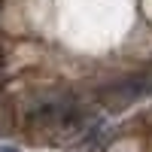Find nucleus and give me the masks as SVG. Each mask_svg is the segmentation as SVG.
Segmentation results:
<instances>
[{"instance_id": "f03ea898", "label": "nucleus", "mask_w": 152, "mask_h": 152, "mask_svg": "<svg viewBox=\"0 0 152 152\" xmlns=\"http://www.w3.org/2000/svg\"><path fill=\"white\" fill-rule=\"evenodd\" d=\"M9 131H12V110L0 107V134H9Z\"/></svg>"}, {"instance_id": "20e7f679", "label": "nucleus", "mask_w": 152, "mask_h": 152, "mask_svg": "<svg viewBox=\"0 0 152 152\" xmlns=\"http://www.w3.org/2000/svg\"><path fill=\"white\" fill-rule=\"evenodd\" d=\"M0 61H3V52H0Z\"/></svg>"}, {"instance_id": "7ed1b4c3", "label": "nucleus", "mask_w": 152, "mask_h": 152, "mask_svg": "<svg viewBox=\"0 0 152 152\" xmlns=\"http://www.w3.org/2000/svg\"><path fill=\"white\" fill-rule=\"evenodd\" d=\"M0 152H18L15 146H0Z\"/></svg>"}, {"instance_id": "f257e3e1", "label": "nucleus", "mask_w": 152, "mask_h": 152, "mask_svg": "<svg viewBox=\"0 0 152 152\" xmlns=\"http://www.w3.org/2000/svg\"><path fill=\"white\" fill-rule=\"evenodd\" d=\"M149 88H152V76H128V79H122L116 85H107L104 94H100V100H104L107 110L119 113L125 107H131L134 100H140Z\"/></svg>"}]
</instances>
